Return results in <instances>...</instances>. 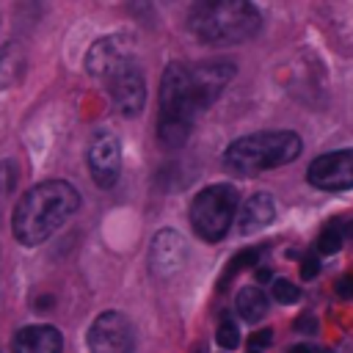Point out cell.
Returning <instances> with one entry per match:
<instances>
[{
    "mask_svg": "<svg viewBox=\"0 0 353 353\" xmlns=\"http://www.w3.org/2000/svg\"><path fill=\"white\" fill-rule=\"evenodd\" d=\"M88 168L99 188H113L121 174V141L110 130H99L88 146Z\"/></svg>",
    "mask_w": 353,
    "mask_h": 353,
    "instance_id": "9c48e42d",
    "label": "cell"
},
{
    "mask_svg": "<svg viewBox=\"0 0 353 353\" xmlns=\"http://www.w3.org/2000/svg\"><path fill=\"white\" fill-rule=\"evenodd\" d=\"M303 143L292 130L279 132H254L232 141L223 152V165L234 176H254L259 171H270L292 163L301 154Z\"/></svg>",
    "mask_w": 353,
    "mask_h": 353,
    "instance_id": "277c9868",
    "label": "cell"
},
{
    "mask_svg": "<svg viewBox=\"0 0 353 353\" xmlns=\"http://www.w3.org/2000/svg\"><path fill=\"white\" fill-rule=\"evenodd\" d=\"M306 179L317 190H350L353 188V149L325 152L309 163Z\"/></svg>",
    "mask_w": 353,
    "mask_h": 353,
    "instance_id": "ba28073f",
    "label": "cell"
},
{
    "mask_svg": "<svg viewBox=\"0 0 353 353\" xmlns=\"http://www.w3.org/2000/svg\"><path fill=\"white\" fill-rule=\"evenodd\" d=\"M256 281H270V270L268 268H259L256 270Z\"/></svg>",
    "mask_w": 353,
    "mask_h": 353,
    "instance_id": "cb8c5ba5",
    "label": "cell"
},
{
    "mask_svg": "<svg viewBox=\"0 0 353 353\" xmlns=\"http://www.w3.org/2000/svg\"><path fill=\"white\" fill-rule=\"evenodd\" d=\"M130 55V44L124 36H102L97 39L85 52V69L94 77H108L119 63H124Z\"/></svg>",
    "mask_w": 353,
    "mask_h": 353,
    "instance_id": "8fae6325",
    "label": "cell"
},
{
    "mask_svg": "<svg viewBox=\"0 0 353 353\" xmlns=\"http://www.w3.org/2000/svg\"><path fill=\"white\" fill-rule=\"evenodd\" d=\"M232 77H234V66L229 61L165 66L160 77V119H157L160 143L168 149L185 146L196 116L221 97V91Z\"/></svg>",
    "mask_w": 353,
    "mask_h": 353,
    "instance_id": "6da1fadb",
    "label": "cell"
},
{
    "mask_svg": "<svg viewBox=\"0 0 353 353\" xmlns=\"http://www.w3.org/2000/svg\"><path fill=\"white\" fill-rule=\"evenodd\" d=\"M270 342H273V331H270V328H259V331L251 334V350H262V347H268Z\"/></svg>",
    "mask_w": 353,
    "mask_h": 353,
    "instance_id": "d6986e66",
    "label": "cell"
},
{
    "mask_svg": "<svg viewBox=\"0 0 353 353\" xmlns=\"http://www.w3.org/2000/svg\"><path fill=\"white\" fill-rule=\"evenodd\" d=\"M85 342H88L91 353H132L135 350V328L127 314L102 312L94 317Z\"/></svg>",
    "mask_w": 353,
    "mask_h": 353,
    "instance_id": "8992f818",
    "label": "cell"
},
{
    "mask_svg": "<svg viewBox=\"0 0 353 353\" xmlns=\"http://www.w3.org/2000/svg\"><path fill=\"white\" fill-rule=\"evenodd\" d=\"M234 306H237V314L243 320H248V323H259L268 314V298H265V292L259 287H243L237 292Z\"/></svg>",
    "mask_w": 353,
    "mask_h": 353,
    "instance_id": "5bb4252c",
    "label": "cell"
},
{
    "mask_svg": "<svg viewBox=\"0 0 353 353\" xmlns=\"http://www.w3.org/2000/svg\"><path fill=\"white\" fill-rule=\"evenodd\" d=\"M259 25L262 17L251 0H196L188 14L190 33L215 47L243 44L256 36Z\"/></svg>",
    "mask_w": 353,
    "mask_h": 353,
    "instance_id": "3957f363",
    "label": "cell"
},
{
    "mask_svg": "<svg viewBox=\"0 0 353 353\" xmlns=\"http://www.w3.org/2000/svg\"><path fill=\"white\" fill-rule=\"evenodd\" d=\"M273 218H276V204H273L270 193H254L251 199H245V204L237 215V232L254 234V232L265 229Z\"/></svg>",
    "mask_w": 353,
    "mask_h": 353,
    "instance_id": "4fadbf2b",
    "label": "cell"
},
{
    "mask_svg": "<svg viewBox=\"0 0 353 353\" xmlns=\"http://www.w3.org/2000/svg\"><path fill=\"white\" fill-rule=\"evenodd\" d=\"M317 273H320V262H317V256H306L303 265H301V276H303V279H314Z\"/></svg>",
    "mask_w": 353,
    "mask_h": 353,
    "instance_id": "44dd1931",
    "label": "cell"
},
{
    "mask_svg": "<svg viewBox=\"0 0 353 353\" xmlns=\"http://www.w3.org/2000/svg\"><path fill=\"white\" fill-rule=\"evenodd\" d=\"M345 234H347L345 223H328L317 237V251L320 254H336L342 248V243H345Z\"/></svg>",
    "mask_w": 353,
    "mask_h": 353,
    "instance_id": "9a60e30c",
    "label": "cell"
},
{
    "mask_svg": "<svg viewBox=\"0 0 353 353\" xmlns=\"http://www.w3.org/2000/svg\"><path fill=\"white\" fill-rule=\"evenodd\" d=\"M251 353H259V350H251Z\"/></svg>",
    "mask_w": 353,
    "mask_h": 353,
    "instance_id": "d4e9b609",
    "label": "cell"
},
{
    "mask_svg": "<svg viewBox=\"0 0 353 353\" xmlns=\"http://www.w3.org/2000/svg\"><path fill=\"white\" fill-rule=\"evenodd\" d=\"M14 353H63V336L55 325H25L14 336Z\"/></svg>",
    "mask_w": 353,
    "mask_h": 353,
    "instance_id": "7c38bea8",
    "label": "cell"
},
{
    "mask_svg": "<svg viewBox=\"0 0 353 353\" xmlns=\"http://www.w3.org/2000/svg\"><path fill=\"white\" fill-rule=\"evenodd\" d=\"M273 298L279 303H295L301 298V290L292 281H287V279H276L273 281Z\"/></svg>",
    "mask_w": 353,
    "mask_h": 353,
    "instance_id": "ac0fdd59",
    "label": "cell"
},
{
    "mask_svg": "<svg viewBox=\"0 0 353 353\" xmlns=\"http://www.w3.org/2000/svg\"><path fill=\"white\" fill-rule=\"evenodd\" d=\"M259 262V248H245V251H240L229 265H226V270H223V279H221V290L240 273V270H245V268H254Z\"/></svg>",
    "mask_w": 353,
    "mask_h": 353,
    "instance_id": "2e32d148",
    "label": "cell"
},
{
    "mask_svg": "<svg viewBox=\"0 0 353 353\" xmlns=\"http://www.w3.org/2000/svg\"><path fill=\"white\" fill-rule=\"evenodd\" d=\"M188 262V243L179 232L174 229H160L149 245V268L154 276L168 279L179 273Z\"/></svg>",
    "mask_w": 353,
    "mask_h": 353,
    "instance_id": "30bf717a",
    "label": "cell"
},
{
    "mask_svg": "<svg viewBox=\"0 0 353 353\" xmlns=\"http://www.w3.org/2000/svg\"><path fill=\"white\" fill-rule=\"evenodd\" d=\"M80 207V193L63 179H47L33 185L14 207L11 229L22 245H41L55 234Z\"/></svg>",
    "mask_w": 353,
    "mask_h": 353,
    "instance_id": "7a4b0ae2",
    "label": "cell"
},
{
    "mask_svg": "<svg viewBox=\"0 0 353 353\" xmlns=\"http://www.w3.org/2000/svg\"><path fill=\"white\" fill-rule=\"evenodd\" d=\"M108 94L116 105L119 113L124 116H138L143 110V102H146V83H143V72L141 66L127 58L124 63H119L108 77Z\"/></svg>",
    "mask_w": 353,
    "mask_h": 353,
    "instance_id": "52a82bcc",
    "label": "cell"
},
{
    "mask_svg": "<svg viewBox=\"0 0 353 353\" xmlns=\"http://www.w3.org/2000/svg\"><path fill=\"white\" fill-rule=\"evenodd\" d=\"M290 353H320V347H317V345H309V342H301V345H295Z\"/></svg>",
    "mask_w": 353,
    "mask_h": 353,
    "instance_id": "603a6c76",
    "label": "cell"
},
{
    "mask_svg": "<svg viewBox=\"0 0 353 353\" xmlns=\"http://www.w3.org/2000/svg\"><path fill=\"white\" fill-rule=\"evenodd\" d=\"M215 342L223 347V350H234L240 345V328L232 323V320H223L215 331Z\"/></svg>",
    "mask_w": 353,
    "mask_h": 353,
    "instance_id": "e0dca14e",
    "label": "cell"
},
{
    "mask_svg": "<svg viewBox=\"0 0 353 353\" xmlns=\"http://www.w3.org/2000/svg\"><path fill=\"white\" fill-rule=\"evenodd\" d=\"M234 215H237V188L229 182L210 185L199 190L196 199L190 201V226L207 243L223 240L226 232L232 229Z\"/></svg>",
    "mask_w": 353,
    "mask_h": 353,
    "instance_id": "5b68a950",
    "label": "cell"
},
{
    "mask_svg": "<svg viewBox=\"0 0 353 353\" xmlns=\"http://www.w3.org/2000/svg\"><path fill=\"white\" fill-rule=\"evenodd\" d=\"M295 331H301V334H314V331H317V320H314L312 314H303V317L295 320Z\"/></svg>",
    "mask_w": 353,
    "mask_h": 353,
    "instance_id": "7402d4cb",
    "label": "cell"
},
{
    "mask_svg": "<svg viewBox=\"0 0 353 353\" xmlns=\"http://www.w3.org/2000/svg\"><path fill=\"white\" fill-rule=\"evenodd\" d=\"M334 290H336V295H339V298L353 301V276H350V273H347V276H342V279L334 284Z\"/></svg>",
    "mask_w": 353,
    "mask_h": 353,
    "instance_id": "ffe728a7",
    "label": "cell"
}]
</instances>
